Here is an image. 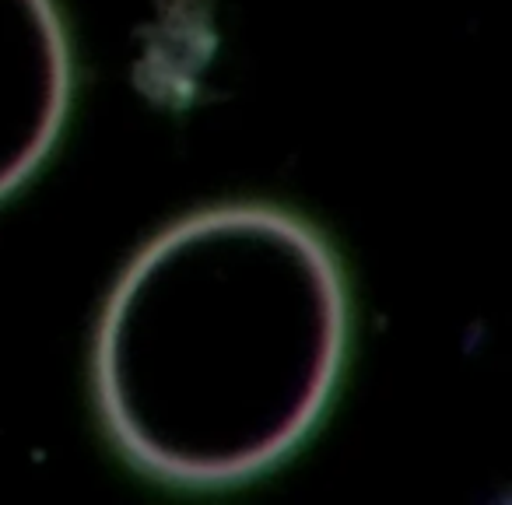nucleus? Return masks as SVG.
<instances>
[{"label": "nucleus", "instance_id": "obj_2", "mask_svg": "<svg viewBox=\"0 0 512 505\" xmlns=\"http://www.w3.org/2000/svg\"><path fill=\"white\" fill-rule=\"evenodd\" d=\"M71 106V46L53 0H0V200L57 144Z\"/></svg>", "mask_w": 512, "mask_h": 505}, {"label": "nucleus", "instance_id": "obj_1", "mask_svg": "<svg viewBox=\"0 0 512 505\" xmlns=\"http://www.w3.org/2000/svg\"><path fill=\"white\" fill-rule=\"evenodd\" d=\"M348 355L330 246L278 207H214L137 253L95 337V400L151 477L218 488L285 460Z\"/></svg>", "mask_w": 512, "mask_h": 505}]
</instances>
